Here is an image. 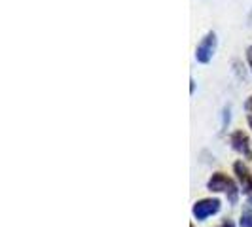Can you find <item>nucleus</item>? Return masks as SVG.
<instances>
[{"label": "nucleus", "instance_id": "f257e3e1", "mask_svg": "<svg viewBox=\"0 0 252 227\" xmlns=\"http://www.w3.org/2000/svg\"><path fill=\"white\" fill-rule=\"evenodd\" d=\"M207 188L211 191H226L227 197H229V202H237V186L231 178H227L226 174L222 172H215L213 178L209 180Z\"/></svg>", "mask_w": 252, "mask_h": 227}, {"label": "nucleus", "instance_id": "f03ea898", "mask_svg": "<svg viewBox=\"0 0 252 227\" xmlns=\"http://www.w3.org/2000/svg\"><path fill=\"white\" fill-rule=\"evenodd\" d=\"M215 50H216V34L215 32H209V34L201 40V44L197 46V50H195V59H197L199 63H209V61L213 59V55H215Z\"/></svg>", "mask_w": 252, "mask_h": 227}, {"label": "nucleus", "instance_id": "7ed1b4c3", "mask_svg": "<svg viewBox=\"0 0 252 227\" xmlns=\"http://www.w3.org/2000/svg\"><path fill=\"white\" fill-rule=\"evenodd\" d=\"M220 210V201L218 199H203L193 204V216L197 220H207L209 216L216 214Z\"/></svg>", "mask_w": 252, "mask_h": 227}, {"label": "nucleus", "instance_id": "20e7f679", "mask_svg": "<svg viewBox=\"0 0 252 227\" xmlns=\"http://www.w3.org/2000/svg\"><path fill=\"white\" fill-rule=\"evenodd\" d=\"M233 170H235V174L239 178L241 186H243V191H245L249 202H252V174L249 172V169L241 163V161H237V163L233 165Z\"/></svg>", "mask_w": 252, "mask_h": 227}, {"label": "nucleus", "instance_id": "39448f33", "mask_svg": "<svg viewBox=\"0 0 252 227\" xmlns=\"http://www.w3.org/2000/svg\"><path fill=\"white\" fill-rule=\"evenodd\" d=\"M231 146H233V150L243 153L245 157H249L252 159V151H251V144H249V137L243 133V131H235L233 135H231Z\"/></svg>", "mask_w": 252, "mask_h": 227}, {"label": "nucleus", "instance_id": "423d86ee", "mask_svg": "<svg viewBox=\"0 0 252 227\" xmlns=\"http://www.w3.org/2000/svg\"><path fill=\"white\" fill-rule=\"evenodd\" d=\"M241 227H252V208L247 206L241 214Z\"/></svg>", "mask_w": 252, "mask_h": 227}, {"label": "nucleus", "instance_id": "0eeeda50", "mask_svg": "<svg viewBox=\"0 0 252 227\" xmlns=\"http://www.w3.org/2000/svg\"><path fill=\"white\" fill-rule=\"evenodd\" d=\"M247 59H249V63H251V68H252V46L247 50Z\"/></svg>", "mask_w": 252, "mask_h": 227}, {"label": "nucleus", "instance_id": "6e6552de", "mask_svg": "<svg viewBox=\"0 0 252 227\" xmlns=\"http://www.w3.org/2000/svg\"><path fill=\"white\" fill-rule=\"evenodd\" d=\"M245 108H247L249 112H252V97L249 99V101H247V104H245Z\"/></svg>", "mask_w": 252, "mask_h": 227}, {"label": "nucleus", "instance_id": "1a4fd4ad", "mask_svg": "<svg viewBox=\"0 0 252 227\" xmlns=\"http://www.w3.org/2000/svg\"><path fill=\"white\" fill-rule=\"evenodd\" d=\"M218 227H235V226H233V224H231V222H229V220H226V222H224V224H222V226H218Z\"/></svg>", "mask_w": 252, "mask_h": 227}, {"label": "nucleus", "instance_id": "9d476101", "mask_svg": "<svg viewBox=\"0 0 252 227\" xmlns=\"http://www.w3.org/2000/svg\"><path fill=\"white\" fill-rule=\"evenodd\" d=\"M249 125L252 127V115H249Z\"/></svg>", "mask_w": 252, "mask_h": 227}, {"label": "nucleus", "instance_id": "9b49d317", "mask_svg": "<svg viewBox=\"0 0 252 227\" xmlns=\"http://www.w3.org/2000/svg\"><path fill=\"white\" fill-rule=\"evenodd\" d=\"M191 227H193V226H191Z\"/></svg>", "mask_w": 252, "mask_h": 227}]
</instances>
